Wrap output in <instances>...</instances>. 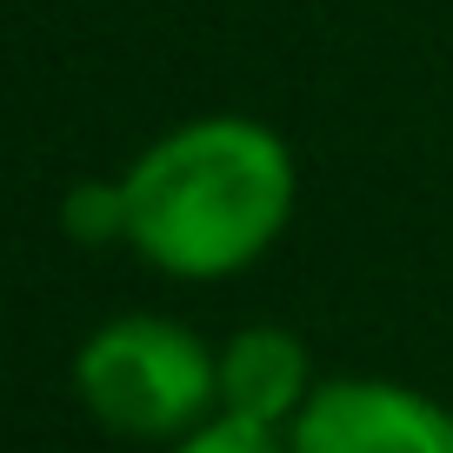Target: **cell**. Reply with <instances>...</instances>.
<instances>
[{
    "label": "cell",
    "mask_w": 453,
    "mask_h": 453,
    "mask_svg": "<svg viewBox=\"0 0 453 453\" xmlns=\"http://www.w3.org/2000/svg\"><path fill=\"white\" fill-rule=\"evenodd\" d=\"M294 453H453V413L394 380H326L294 413Z\"/></svg>",
    "instance_id": "cell-3"
},
{
    "label": "cell",
    "mask_w": 453,
    "mask_h": 453,
    "mask_svg": "<svg viewBox=\"0 0 453 453\" xmlns=\"http://www.w3.org/2000/svg\"><path fill=\"white\" fill-rule=\"evenodd\" d=\"M173 453H294L273 426L260 420H241V413H220V420H200L194 434L180 440Z\"/></svg>",
    "instance_id": "cell-6"
},
{
    "label": "cell",
    "mask_w": 453,
    "mask_h": 453,
    "mask_svg": "<svg viewBox=\"0 0 453 453\" xmlns=\"http://www.w3.org/2000/svg\"><path fill=\"white\" fill-rule=\"evenodd\" d=\"M73 387L100 426L134 440H167L207 420V400H220V360L180 320L127 313L81 347Z\"/></svg>",
    "instance_id": "cell-2"
},
{
    "label": "cell",
    "mask_w": 453,
    "mask_h": 453,
    "mask_svg": "<svg viewBox=\"0 0 453 453\" xmlns=\"http://www.w3.org/2000/svg\"><path fill=\"white\" fill-rule=\"evenodd\" d=\"M60 226H67V241H81V247L127 241V180H81V187H67Z\"/></svg>",
    "instance_id": "cell-5"
},
{
    "label": "cell",
    "mask_w": 453,
    "mask_h": 453,
    "mask_svg": "<svg viewBox=\"0 0 453 453\" xmlns=\"http://www.w3.org/2000/svg\"><path fill=\"white\" fill-rule=\"evenodd\" d=\"M294 213V154L273 127L213 113L154 141L127 167V247L180 280L241 273Z\"/></svg>",
    "instance_id": "cell-1"
},
{
    "label": "cell",
    "mask_w": 453,
    "mask_h": 453,
    "mask_svg": "<svg viewBox=\"0 0 453 453\" xmlns=\"http://www.w3.org/2000/svg\"><path fill=\"white\" fill-rule=\"evenodd\" d=\"M313 380H307V347L287 326H241L220 347V413L280 426L307 407Z\"/></svg>",
    "instance_id": "cell-4"
}]
</instances>
